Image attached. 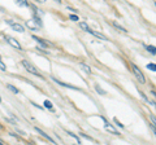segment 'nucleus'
Instances as JSON below:
<instances>
[{
  "label": "nucleus",
  "mask_w": 156,
  "mask_h": 145,
  "mask_svg": "<svg viewBox=\"0 0 156 145\" xmlns=\"http://www.w3.org/2000/svg\"><path fill=\"white\" fill-rule=\"evenodd\" d=\"M21 64H22V66H24V68L26 69V71H29L30 74H33V75H36L38 78H43V77L39 74V71H38V70H36V69H35L34 66H33V65H31L29 61L24 60V61H21Z\"/></svg>",
  "instance_id": "f257e3e1"
},
{
  "label": "nucleus",
  "mask_w": 156,
  "mask_h": 145,
  "mask_svg": "<svg viewBox=\"0 0 156 145\" xmlns=\"http://www.w3.org/2000/svg\"><path fill=\"white\" fill-rule=\"evenodd\" d=\"M131 69H133V73H134V75L137 77V79H138V80H139L142 84L146 83V78H144L143 73L140 71V69L138 68V66L134 65V64H131Z\"/></svg>",
  "instance_id": "f03ea898"
},
{
  "label": "nucleus",
  "mask_w": 156,
  "mask_h": 145,
  "mask_svg": "<svg viewBox=\"0 0 156 145\" xmlns=\"http://www.w3.org/2000/svg\"><path fill=\"white\" fill-rule=\"evenodd\" d=\"M4 39L7 40V42H8L10 46H12L13 48H16V49H18V51H21L22 49V47H21V44L17 42L16 39L14 38H12V36H9V35H4Z\"/></svg>",
  "instance_id": "7ed1b4c3"
},
{
  "label": "nucleus",
  "mask_w": 156,
  "mask_h": 145,
  "mask_svg": "<svg viewBox=\"0 0 156 145\" xmlns=\"http://www.w3.org/2000/svg\"><path fill=\"white\" fill-rule=\"evenodd\" d=\"M55 82H56L57 84H60V85H62V87H66V88H70V90H76V91H81V88H78V87H76V85H72V84H68V83H64V82H60V80H57L56 78H52Z\"/></svg>",
  "instance_id": "20e7f679"
},
{
  "label": "nucleus",
  "mask_w": 156,
  "mask_h": 145,
  "mask_svg": "<svg viewBox=\"0 0 156 145\" xmlns=\"http://www.w3.org/2000/svg\"><path fill=\"white\" fill-rule=\"evenodd\" d=\"M26 27H29V29H30V30H33V31H38L39 26L35 24L34 20H29V21H26Z\"/></svg>",
  "instance_id": "39448f33"
},
{
  "label": "nucleus",
  "mask_w": 156,
  "mask_h": 145,
  "mask_svg": "<svg viewBox=\"0 0 156 145\" xmlns=\"http://www.w3.org/2000/svg\"><path fill=\"white\" fill-rule=\"evenodd\" d=\"M87 32H90V34H92L94 36H96V38H99L100 40H104V42H105V40H107V36H105V35H103L102 32L94 31V30H91V29H88V30H87Z\"/></svg>",
  "instance_id": "423d86ee"
},
{
  "label": "nucleus",
  "mask_w": 156,
  "mask_h": 145,
  "mask_svg": "<svg viewBox=\"0 0 156 145\" xmlns=\"http://www.w3.org/2000/svg\"><path fill=\"white\" fill-rule=\"evenodd\" d=\"M35 131H36V132H38V133H39V135H40V136H43V137H44V139H47L48 141H51V143H52V144H55V140H53V139H52V137H50V136H48V135H47V133H46V132H43V131H42V130H40V128H38V127H35Z\"/></svg>",
  "instance_id": "0eeeda50"
},
{
  "label": "nucleus",
  "mask_w": 156,
  "mask_h": 145,
  "mask_svg": "<svg viewBox=\"0 0 156 145\" xmlns=\"http://www.w3.org/2000/svg\"><path fill=\"white\" fill-rule=\"evenodd\" d=\"M33 39L35 40L36 43H39L40 46H42V48H47V47H50V43H47V42H44V40L42 38H38V36H35V35H33Z\"/></svg>",
  "instance_id": "6e6552de"
},
{
  "label": "nucleus",
  "mask_w": 156,
  "mask_h": 145,
  "mask_svg": "<svg viewBox=\"0 0 156 145\" xmlns=\"http://www.w3.org/2000/svg\"><path fill=\"white\" fill-rule=\"evenodd\" d=\"M10 26H12V29H13L14 31H18V32H24V31H25L24 26L20 25V24H16V22H12V24H10Z\"/></svg>",
  "instance_id": "1a4fd4ad"
},
{
  "label": "nucleus",
  "mask_w": 156,
  "mask_h": 145,
  "mask_svg": "<svg viewBox=\"0 0 156 145\" xmlns=\"http://www.w3.org/2000/svg\"><path fill=\"white\" fill-rule=\"evenodd\" d=\"M105 130H107V131H109V132H112V133H114V135H118V131H117V130L114 128L113 126L108 124L107 122H105Z\"/></svg>",
  "instance_id": "9d476101"
},
{
  "label": "nucleus",
  "mask_w": 156,
  "mask_h": 145,
  "mask_svg": "<svg viewBox=\"0 0 156 145\" xmlns=\"http://www.w3.org/2000/svg\"><path fill=\"white\" fill-rule=\"evenodd\" d=\"M79 68L82 69L85 73H87V74H90V73H91V68H90V66L85 65V64H82V62H81V64H79Z\"/></svg>",
  "instance_id": "9b49d317"
},
{
  "label": "nucleus",
  "mask_w": 156,
  "mask_h": 145,
  "mask_svg": "<svg viewBox=\"0 0 156 145\" xmlns=\"http://www.w3.org/2000/svg\"><path fill=\"white\" fill-rule=\"evenodd\" d=\"M16 3L18 5H21V7H29V5H30L27 3V0H16Z\"/></svg>",
  "instance_id": "f8f14e48"
},
{
  "label": "nucleus",
  "mask_w": 156,
  "mask_h": 145,
  "mask_svg": "<svg viewBox=\"0 0 156 145\" xmlns=\"http://www.w3.org/2000/svg\"><path fill=\"white\" fill-rule=\"evenodd\" d=\"M44 107H47V109H50V110H53V105H52V102L50 100H46V101H44Z\"/></svg>",
  "instance_id": "ddd939ff"
},
{
  "label": "nucleus",
  "mask_w": 156,
  "mask_h": 145,
  "mask_svg": "<svg viewBox=\"0 0 156 145\" xmlns=\"http://www.w3.org/2000/svg\"><path fill=\"white\" fill-rule=\"evenodd\" d=\"M7 88L12 91L13 93H18V92H20V91H18V88H16V87H14V85H12V84H7Z\"/></svg>",
  "instance_id": "4468645a"
},
{
  "label": "nucleus",
  "mask_w": 156,
  "mask_h": 145,
  "mask_svg": "<svg viewBox=\"0 0 156 145\" xmlns=\"http://www.w3.org/2000/svg\"><path fill=\"white\" fill-rule=\"evenodd\" d=\"M79 27L82 29L83 31H86V32H87L88 29H90V27H88V25L86 24V22H79Z\"/></svg>",
  "instance_id": "2eb2a0df"
},
{
  "label": "nucleus",
  "mask_w": 156,
  "mask_h": 145,
  "mask_svg": "<svg viewBox=\"0 0 156 145\" xmlns=\"http://www.w3.org/2000/svg\"><path fill=\"white\" fill-rule=\"evenodd\" d=\"M113 26H114V27H116V29H118V30H120V31H122V32H128V30H126L125 27H122V26H120V25L117 24V22H113Z\"/></svg>",
  "instance_id": "dca6fc26"
},
{
  "label": "nucleus",
  "mask_w": 156,
  "mask_h": 145,
  "mask_svg": "<svg viewBox=\"0 0 156 145\" xmlns=\"http://www.w3.org/2000/svg\"><path fill=\"white\" fill-rule=\"evenodd\" d=\"M95 90H96V92H98V93H100V95H103V96H104V95H107V92H105V91H104V90H103V88H100V87H99V85H98V84H96V85H95Z\"/></svg>",
  "instance_id": "f3484780"
},
{
  "label": "nucleus",
  "mask_w": 156,
  "mask_h": 145,
  "mask_svg": "<svg viewBox=\"0 0 156 145\" xmlns=\"http://www.w3.org/2000/svg\"><path fill=\"white\" fill-rule=\"evenodd\" d=\"M34 21H35V24H38L39 27H43V22L40 21V18L38 16H34Z\"/></svg>",
  "instance_id": "a211bd4d"
},
{
  "label": "nucleus",
  "mask_w": 156,
  "mask_h": 145,
  "mask_svg": "<svg viewBox=\"0 0 156 145\" xmlns=\"http://www.w3.org/2000/svg\"><path fill=\"white\" fill-rule=\"evenodd\" d=\"M68 135H70V136H72V137H74V139L77 140V143H78V144H81V139H79V137H78L77 135H74L73 132H69V131H68Z\"/></svg>",
  "instance_id": "6ab92c4d"
},
{
  "label": "nucleus",
  "mask_w": 156,
  "mask_h": 145,
  "mask_svg": "<svg viewBox=\"0 0 156 145\" xmlns=\"http://www.w3.org/2000/svg\"><path fill=\"white\" fill-rule=\"evenodd\" d=\"M146 48H147V51L150 52V53H152V54H155V53H156V52H155V47H154V46H147Z\"/></svg>",
  "instance_id": "aec40b11"
},
{
  "label": "nucleus",
  "mask_w": 156,
  "mask_h": 145,
  "mask_svg": "<svg viewBox=\"0 0 156 145\" xmlns=\"http://www.w3.org/2000/svg\"><path fill=\"white\" fill-rule=\"evenodd\" d=\"M147 69H150L151 71H156V66H155V64H148V65H147Z\"/></svg>",
  "instance_id": "412c9836"
},
{
  "label": "nucleus",
  "mask_w": 156,
  "mask_h": 145,
  "mask_svg": "<svg viewBox=\"0 0 156 145\" xmlns=\"http://www.w3.org/2000/svg\"><path fill=\"white\" fill-rule=\"evenodd\" d=\"M69 18H70V20H72V21H78V20H79L77 14H70V16H69Z\"/></svg>",
  "instance_id": "4be33fe9"
},
{
  "label": "nucleus",
  "mask_w": 156,
  "mask_h": 145,
  "mask_svg": "<svg viewBox=\"0 0 156 145\" xmlns=\"http://www.w3.org/2000/svg\"><path fill=\"white\" fill-rule=\"evenodd\" d=\"M0 69L4 70V71L7 70V66H5V64H3V61H1V60H0Z\"/></svg>",
  "instance_id": "5701e85b"
},
{
  "label": "nucleus",
  "mask_w": 156,
  "mask_h": 145,
  "mask_svg": "<svg viewBox=\"0 0 156 145\" xmlns=\"http://www.w3.org/2000/svg\"><path fill=\"white\" fill-rule=\"evenodd\" d=\"M113 121H114V122H116V124H117V126H120V128H124V124H121V123H120V122H118V119H117V118H114V119H113Z\"/></svg>",
  "instance_id": "b1692460"
},
{
  "label": "nucleus",
  "mask_w": 156,
  "mask_h": 145,
  "mask_svg": "<svg viewBox=\"0 0 156 145\" xmlns=\"http://www.w3.org/2000/svg\"><path fill=\"white\" fill-rule=\"evenodd\" d=\"M139 95H140V96H142V97H143V99H144V100H146V101L148 102V99L146 97V95H144V93H143V92H142V91H140V92H139Z\"/></svg>",
  "instance_id": "393cba45"
},
{
  "label": "nucleus",
  "mask_w": 156,
  "mask_h": 145,
  "mask_svg": "<svg viewBox=\"0 0 156 145\" xmlns=\"http://www.w3.org/2000/svg\"><path fill=\"white\" fill-rule=\"evenodd\" d=\"M150 118H151V121H152V124H155V123H156V119H155V117H154V115H150Z\"/></svg>",
  "instance_id": "a878e982"
},
{
  "label": "nucleus",
  "mask_w": 156,
  "mask_h": 145,
  "mask_svg": "<svg viewBox=\"0 0 156 145\" xmlns=\"http://www.w3.org/2000/svg\"><path fill=\"white\" fill-rule=\"evenodd\" d=\"M36 1H38V3H44L46 0H36Z\"/></svg>",
  "instance_id": "bb28decb"
},
{
  "label": "nucleus",
  "mask_w": 156,
  "mask_h": 145,
  "mask_svg": "<svg viewBox=\"0 0 156 145\" xmlns=\"http://www.w3.org/2000/svg\"><path fill=\"white\" fill-rule=\"evenodd\" d=\"M55 1H57V3H61V0H55Z\"/></svg>",
  "instance_id": "cd10ccee"
},
{
  "label": "nucleus",
  "mask_w": 156,
  "mask_h": 145,
  "mask_svg": "<svg viewBox=\"0 0 156 145\" xmlns=\"http://www.w3.org/2000/svg\"><path fill=\"white\" fill-rule=\"evenodd\" d=\"M0 12H3V9H1V8H0Z\"/></svg>",
  "instance_id": "c85d7f7f"
},
{
  "label": "nucleus",
  "mask_w": 156,
  "mask_h": 145,
  "mask_svg": "<svg viewBox=\"0 0 156 145\" xmlns=\"http://www.w3.org/2000/svg\"><path fill=\"white\" fill-rule=\"evenodd\" d=\"M1 144H3V143H1V140H0V145H1Z\"/></svg>",
  "instance_id": "c756f323"
},
{
  "label": "nucleus",
  "mask_w": 156,
  "mask_h": 145,
  "mask_svg": "<svg viewBox=\"0 0 156 145\" xmlns=\"http://www.w3.org/2000/svg\"><path fill=\"white\" fill-rule=\"evenodd\" d=\"M0 102H1V97H0Z\"/></svg>",
  "instance_id": "7c9ffc66"
}]
</instances>
